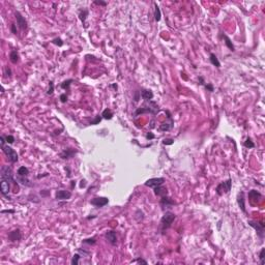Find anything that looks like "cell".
<instances>
[{"instance_id": "obj_22", "label": "cell", "mask_w": 265, "mask_h": 265, "mask_svg": "<svg viewBox=\"0 0 265 265\" xmlns=\"http://www.w3.org/2000/svg\"><path fill=\"white\" fill-rule=\"evenodd\" d=\"M209 60H210V63L212 65H214L215 68H221V62L219 61V59H217V57L215 56V54H213V53H211L210 55H209Z\"/></svg>"}, {"instance_id": "obj_52", "label": "cell", "mask_w": 265, "mask_h": 265, "mask_svg": "<svg viewBox=\"0 0 265 265\" xmlns=\"http://www.w3.org/2000/svg\"><path fill=\"white\" fill-rule=\"evenodd\" d=\"M111 87H113V88H114V89H115V90L117 89V85H116V84H112V85H111Z\"/></svg>"}, {"instance_id": "obj_5", "label": "cell", "mask_w": 265, "mask_h": 265, "mask_svg": "<svg viewBox=\"0 0 265 265\" xmlns=\"http://www.w3.org/2000/svg\"><path fill=\"white\" fill-rule=\"evenodd\" d=\"M0 178H5L13 181L15 184H18V181L14 178V174H13V170L9 166H2L1 170H0Z\"/></svg>"}, {"instance_id": "obj_28", "label": "cell", "mask_w": 265, "mask_h": 265, "mask_svg": "<svg viewBox=\"0 0 265 265\" xmlns=\"http://www.w3.org/2000/svg\"><path fill=\"white\" fill-rule=\"evenodd\" d=\"M224 39H225V43H226V46L228 47V49L230 50V51H234L235 48H234V46H233V43H232V41H231L230 38L228 37L227 35H224Z\"/></svg>"}, {"instance_id": "obj_20", "label": "cell", "mask_w": 265, "mask_h": 265, "mask_svg": "<svg viewBox=\"0 0 265 265\" xmlns=\"http://www.w3.org/2000/svg\"><path fill=\"white\" fill-rule=\"evenodd\" d=\"M249 198L251 199L252 202H253V201H256V202L258 203L260 201V199L262 198V195H261L258 191H256V189H252V191L249 192Z\"/></svg>"}, {"instance_id": "obj_36", "label": "cell", "mask_w": 265, "mask_h": 265, "mask_svg": "<svg viewBox=\"0 0 265 265\" xmlns=\"http://www.w3.org/2000/svg\"><path fill=\"white\" fill-rule=\"evenodd\" d=\"M4 138H5V141L7 144H13L15 142V137L11 135H6L4 136Z\"/></svg>"}, {"instance_id": "obj_43", "label": "cell", "mask_w": 265, "mask_h": 265, "mask_svg": "<svg viewBox=\"0 0 265 265\" xmlns=\"http://www.w3.org/2000/svg\"><path fill=\"white\" fill-rule=\"evenodd\" d=\"M6 141H5V138H4V136H1L0 137V146H3V145H5Z\"/></svg>"}, {"instance_id": "obj_12", "label": "cell", "mask_w": 265, "mask_h": 265, "mask_svg": "<svg viewBox=\"0 0 265 265\" xmlns=\"http://www.w3.org/2000/svg\"><path fill=\"white\" fill-rule=\"evenodd\" d=\"M16 20H17V25L19 26V28L21 30H26L27 29V22L25 20V18L20 14L19 11H16Z\"/></svg>"}, {"instance_id": "obj_11", "label": "cell", "mask_w": 265, "mask_h": 265, "mask_svg": "<svg viewBox=\"0 0 265 265\" xmlns=\"http://www.w3.org/2000/svg\"><path fill=\"white\" fill-rule=\"evenodd\" d=\"M109 203V199L106 197H96L93 198L91 201H90V204L93 205L94 207H104Z\"/></svg>"}, {"instance_id": "obj_14", "label": "cell", "mask_w": 265, "mask_h": 265, "mask_svg": "<svg viewBox=\"0 0 265 265\" xmlns=\"http://www.w3.org/2000/svg\"><path fill=\"white\" fill-rule=\"evenodd\" d=\"M70 197H72V193L70 191H66V189L57 191L56 194H55V198L57 200H68Z\"/></svg>"}, {"instance_id": "obj_7", "label": "cell", "mask_w": 265, "mask_h": 265, "mask_svg": "<svg viewBox=\"0 0 265 265\" xmlns=\"http://www.w3.org/2000/svg\"><path fill=\"white\" fill-rule=\"evenodd\" d=\"M248 224L251 226V227H253L256 230V232H257V235L259 236L261 239H262L263 237H264V229H265V224L262 222H256V221H249L248 222Z\"/></svg>"}, {"instance_id": "obj_16", "label": "cell", "mask_w": 265, "mask_h": 265, "mask_svg": "<svg viewBox=\"0 0 265 265\" xmlns=\"http://www.w3.org/2000/svg\"><path fill=\"white\" fill-rule=\"evenodd\" d=\"M237 203H238V206H239V208L242 210V212L246 213V199H244V192H240L239 194H238V196H237Z\"/></svg>"}, {"instance_id": "obj_4", "label": "cell", "mask_w": 265, "mask_h": 265, "mask_svg": "<svg viewBox=\"0 0 265 265\" xmlns=\"http://www.w3.org/2000/svg\"><path fill=\"white\" fill-rule=\"evenodd\" d=\"M231 187H232V179L228 178L227 180L221 182V183L216 187L215 192L219 196H223L224 194H228V193L230 192Z\"/></svg>"}, {"instance_id": "obj_51", "label": "cell", "mask_w": 265, "mask_h": 265, "mask_svg": "<svg viewBox=\"0 0 265 265\" xmlns=\"http://www.w3.org/2000/svg\"><path fill=\"white\" fill-rule=\"evenodd\" d=\"M199 80H200V84H201V85H204V81H203L202 77H200V78H199Z\"/></svg>"}, {"instance_id": "obj_9", "label": "cell", "mask_w": 265, "mask_h": 265, "mask_svg": "<svg viewBox=\"0 0 265 265\" xmlns=\"http://www.w3.org/2000/svg\"><path fill=\"white\" fill-rule=\"evenodd\" d=\"M160 204H161V206H162L163 210L166 211V210H168V209L172 208V207L175 205V202H174L171 198L168 197V196H164V197L161 198Z\"/></svg>"}, {"instance_id": "obj_45", "label": "cell", "mask_w": 265, "mask_h": 265, "mask_svg": "<svg viewBox=\"0 0 265 265\" xmlns=\"http://www.w3.org/2000/svg\"><path fill=\"white\" fill-rule=\"evenodd\" d=\"M140 96H141V93L139 91H136L135 93V100L136 102H138L139 100H140Z\"/></svg>"}, {"instance_id": "obj_19", "label": "cell", "mask_w": 265, "mask_h": 265, "mask_svg": "<svg viewBox=\"0 0 265 265\" xmlns=\"http://www.w3.org/2000/svg\"><path fill=\"white\" fill-rule=\"evenodd\" d=\"M154 194L157 196H159V197H164V196H168V189L167 187H165L164 185H159V187H154Z\"/></svg>"}, {"instance_id": "obj_40", "label": "cell", "mask_w": 265, "mask_h": 265, "mask_svg": "<svg viewBox=\"0 0 265 265\" xmlns=\"http://www.w3.org/2000/svg\"><path fill=\"white\" fill-rule=\"evenodd\" d=\"M132 262L139 263V264H145V265L147 264V261H145V260H143V259H141V258H138V259L134 260V261H132Z\"/></svg>"}, {"instance_id": "obj_32", "label": "cell", "mask_w": 265, "mask_h": 265, "mask_svg": "<svg viewBox=\"0 0 265 265\" xmlns=\"http://www.w3.org/2000/svg\"><path fill=\"white\" fill-rule=\"evenodd\" d=\"M81 258L80 254H75L73 256V259H72V264L73 265H78L79 264V259Z\"/></svg>"}, {"instance_id": "obj_21", "label": "cell", "mask_w": 265, "mask_h": 265, "mask_svg": "<svg viewBox=\"0 0 265 265\" xmlns=\"http://www.w3.org/2000/svg\"><path fill=\"white\" fill-rule=\"evenodd\" d=\"M140 93H141L142 98L145 100H151L152 98H153V92H152L151 90L142 89V91H141Z\"/></svg>"}, {"instance_id": "obj_49", "label": "cell", "mask_w": 265, "mask_h": 265, "mask_svg": "<svg viewBox=\"0 0 265 265\" xmlns=\"http://www.w3.org/2000/svg\"><path fill=\"white\" fill-rule=\"evenodd\" d=\"M2 213H5V212H9V213H13V212H15L14 210H2L1 211Z\"/></svg>"}, {"instance_id": "obj_10", "label": "cell", "mask_w": 265, "mask_h": 265, "mask_svg": "<svg viewBox=\"0 0 265 265\" xmlns=\"http://www.w3.org/2000/svg\"><path fill=\"white\" fill-rule=\"evenodd\" d=\"M166 181V179L164 178V177H157V178H150L148 179L146 182H145V187H152V189H154V187H159V185H162V184H164Z\"/></svg>"}, {"instance_id": "obj_17", "label": "cell", "mask_w": 265, "mask_h": 265, "mask_svg": "<svg viewBox=\"0 0 265 265\" xmlns=\"http://www.w3.org/2000/svg\"><path fill=\"white\" fill-rule=\"evenodd\" d=\"M22 238V234L20 229H16V230L11 231L8 234V239L11 241V242H15V241H19Z\"/></svg>"}, {"instance_id": "obj_2", "label": "cell", "mask_w": 265, "mask_h": 265, "mask_svg": "<svg viewBox=\"0 0 265 265\" xmlns=\"http://www.w3.org/2000/svg\"><path fill=\"white\" fill-rule=\"evenodd\" d=\"M175 219H176V215L173 212H171V211H166L165 214H164L163 217L161 219L159 230L164 234V233L172 226V224H173V222L175 221Z\"/></svg>"}, {"instance_id": "obj_35", "label": "cell", "mask_w": 265, "mask_h": 265, "mask_svg": "<svg viewBox=\"0 0 265 265\" xmlns=\"http://www.w3.org/2000/svg\"><path fill=\"white\" fill-rule=\"evenodd\" d=\"M53 92H54V82L50 81L49 82V90H48V92H47V94L52 95L53 94Z\"/></svg>"}, {"instance_id": "obj_13", "label": "cell", "mask_w": 265, "mask_h": 265, "mask_svg": "<svg viewBox=\"0 0 265 265\" xmlns=\"http://www.w3.org/2000/svg\"><path fill=\"white\" fill-rule=\"evenodd\" d=\"M105 237H106V239H107V241H108L110 244H112V246H116L117 234H116L115 231H113V230L107 231L106 234H105Z\"/></svg>"}, {"instance_id": "obj_31", "label": "cell", "mask_w": 265, "mask_h": 265, "mask_svg": "<svg viewBox=\"0 0 265 265\" xmlns=\"http://www.w3.org/2000/svg\"><path fill=\"white\" fill-rule=\"evenodd\" d=\"M264 253H265V249L264 248H262L261 249V251H260V253H259V259H260V264L261 265H263L265 263V261H264Z\"/></svg>"}, {"instance_id": "obj_47", "label": "cell", "mask_w": 265, "mask_h": 265, "mask_svg": "<svg viewBox=\"0 0 265 265\" xmlns=\"http://www.w3.org/2000/svg\"><path fill=\"white\" fill-rule=\"evenodd\" d=\"M146 138L149 139V140H151V139H154V135L153 134H151V132H148L146 135Z\"/></svg>"}, {"instance_id": "obj_1", "label": "cell", "mask_w": 265, "mask_h": 265, "mask_svg": "<svg viewBox=\"0 0 265 265\" xmlns=\"http://www.w3.org/2000/svg\"><path fill=\"white\" fill-rule=\"evenodd\" d=\"M160 111V108L155 102H152V100H145V103L142 107L138 108L134 113V117L139 116L140 114H144V113H150L152 115H157Z\"/></svg>"}, {"instance_id": "obj_33", "label": "cell", "mask_w": 265, "mask_h": 265, "mask_svg": "<svg viewBox=\"0 0 265 265\" xmlns=\"http://www.w3.org/2000/svg\"><path fill=\"white\" fill-rule=\"evenodd\" d=\"M52 43H54V45H56V46H58V47H62L63 46V41L60 37L54 38V39L52 41Z\"/></svg>"}, {"instance_id": "obj_29", "label": "cell", "mask_w": 265, "mask_h": 265, "mask_svg": "<svg viewBox=\"0 0 265 265\" xmlns=\"http://www.w3.org/2000/svg\"><path fill=\"white\" fill-rule=\"evenodd\" d=\"M74 80L73 79H68V80H65V81H63L62 83H61V88L64 90H68L70 89V84L73 83Z\"/></svg>"}, {"instance_id": "obj_34", "label": "cell", "mask_w": 265, "mask_h": 265, "mask_svg": "<svg viewBox=\"0 0 265 265\" xmlns=\"http://www.w3.org/2000/svg\"><path fill=\"white\" fill-rule=\"evenodd\" d=\"M83 242H84V244H91V246H93V244H95L96 240H95V237L86 238V239H84V240H83Z\"/></svg>"}, {"instance_id": "obj_50", "label": "cell", "mask_w": 265, "mask_h": 265, "mask_svg": "<svg viewBox=\"0 0 265 265\" xmlns=\"http://www.w3.org/2000/svg\"><path fill=\"white\" fill-rule=\"evenodd\" d=\"M41 195H43V196L49 195V192H48V191H47V192H41Z\"/></svg>"}, {"instance_id": "obj_26", "label": "cell", "mask_w": 265, "mask_h": 265, "mask_svg": "<svg viewBox=\"0 0 265 265\" xmlns=\"http://www.w3.org/2000/svg\"><path fill=\"white\" fill-rule=\"evenodd\" d=\"M102 117H103L104 119H107V120H110V119L113 118V112L111 111V109H105L103 111V113H102Z\"/></svg>"}, {"instance_id": "obj_37", "label": "cell", "mask_w": 265, "mask_h": 265, "mask_svg": "<svg viewBox=\"0 0 265 265\" xmlns=\"http://www.w3.org/2000/svg\"><path fill=\"white\" fill-rule=\"evenodd\" d=\"M102 115H98V116H95V118H94V120H91L90 121V124H93V125H95V124H98L100 122V120H102Z\"/></svg>"}, {"instance_id": "obj_46", "label": "cell", "mask_w": 265, "mask_h": 265, "mask_svg": "<svg viewBox=\"0 0 265 265\" xmlns=\"http://www.w3.org/2000/svg\"><path fill=\"white\" fill-rule=\"evenodd\" d=\"M11 31H13V33H14V34H17L16 24H11Z\"/></svg>"}, {"instance_id": "obj_24", "label": "cell", "mask_w": 265, "mask_h": 265, "mask_svg": "<svg viewBox=\"0 0 265 265\" xmlns=\"http://www.w3.org/2000/svg\"><path fill=\"white\" fill-rule=\"evenodd\" d=\"M9 60H11L14 64H16V63L19 61V54H18V51H17V50H13V51L9 53Z\"/></svg>"}, {"instance_id": "obj_48", "label": "cell", "mask_w": 265, "mask_h": 265, "mask_svg": "<svg viewBox=\"0 0 265 265\" xmlns=\"http://www.w3.org/2000/svg\"><path fill=\"white\" fill-rule=\"evenodd\" d=\"M81 182H82V183L80 184V187H84L85 185H86V181H85V180H82Z\"/></svg>"}, {"instance_id": "obj_27", "label": "cell", "mask_w": 265, "mask_h": 265, "mask_svg": "<svg viewBox=\"0 0 265 265\" xmlns=\"http://www.w3.org/2000/svg\"><path fill=\"white\" fill-rule=\"evenodd\" d=\"M88 9H86V8H83V9H81V11H79V18H80V20H81L83 23H85V21H86V18L88 17Z\"/></svg>"}, {"instance_id": "obj_18", "label": "cell", "mask_w": 265, "mask_h": 265, "mask_svg": "<svg viewBox=\"0 0 265 265\" xmlns=\"http://www.w3.org/2000/svg\"><path fill=\"white\" fill-rule=\"evenodd\" d=\"M16 180L18 181V183L24 185V187H32V183L30 182V180L28 179V176H19L17 175Z\"/></svg>"}, {"instance_id": "obj_42", "label": "cell", "mask_w": 265, "mask_h": 265, "mask_svg": "<svg viewBox=\"0 0 265 265\" xmlns=\"http://www.w3.org/2000/svg\"><path fill=\"white\" fill-rule=\"evenodd\" d=\"M205 85V88L208 91H210V92H212L214 90V88H213V86H212V84H204Z\"/></svg>"}, {"instance_id": "obj_38", "label": "cell", "mask_w": 265, "mask_h": 265, "mask_svg": "<svg viewBox=\"0 0 265 265\" xmlns=\"http://www.w3.org/2000/svg\"><path fill=\"white\" fill-rule=\"evenodd\" d=\"M11 76V70L8 66H6V68H4V77L5 78H9V77Z\"/></svg>"}, {"instance_id": "obj_6", "label": "cell", "mask_w": 265, "mask_h": 265, "mask_svg": "<svg viewBox=\"0 0 265 265\" xmlns=\"http://www.w3.org/2000/svg\"><path fill=\"white\" fill-rule=\"evenodd\" d=\"M11 183H14V182L11 181V180H8V179L0 178V192H1L2 196L8 198V199H11V197L8 196V194H9V192H11Z\"/></svg>"}, {"instance_id": "obj_3", "label": "cell", "mask_w": 265, "mask_h": 265, "mask_svg": "<svg viewBox=\"0 0 265 265\" xmlns=\"http://www.w3.org/2000/svg\"><path fill=\"white\" fill-rule=\"evenodd\" d=\"M1 149H2L3 153L5 154L6 157H7V160L9 161V162L13 163V164L18 162L19 157H18V153H17V151L15 149H13L11 146H8V145H3V146H1Z\"/></svg>"}, {"instance_id": "obj_23", "label": "cell", "mask_w": 265, "mask_h": 265, "mask_svg": "<svg viewBox=\"0 0 265 265\" xmlns=\"http://www.w3.org/2000/svg\"><path fill=\"white\" fill-rule=\"evenodd\" d=\"M154 20L157 22L161 21V18H162V13H161V9L157 5V3L154 2Z\"/></svg>"}, {"instance_id": "obj_41", "label": "cell", "mask_w": 265, "mask_h": 265, "mask_svg": "<svg viewBox=\"0 0 265 265\" xmlns=\"http://www.w3.org/2000/svg\"><path fill=\"white\" fill-rule=\"evenodd\" d=\"M68 100V95H66V93H62V94L60 95V102L61 103H65Z\"/></svg>"}, {"instance_id": "obj_44", "label": "cell", "mask_w": 265, "mask_h": 265, "mask_svg": "<svg viewBox=\"0 0 265 265\" xmlns=\"http://www.w3.org/2000/svg\"><path fill=\"white\" fill-rule=\"evenodd\" d=\"M94 4H96V5H102V6H106L107 5V3L106 2H103V1H94Z\"/></svg>"}, {"instance_id": "obj_39", "label": "cell", "mask_w": 265, "mask_h": 265, "mask_svg": "<svg viewBox=\"0 0 265 265\" xmlns=\"http://www.w3.org/2000/svg\"><path fill=\"white\" fill-rule=\"evenodd\" d=\"M173 143H174L173 139H165V140L163 141V144H164V145H172Z\"/></svg>"}, {"instance_id": "obj_30", "label": "cell", "mask_w": 265, "mask_h": 265, "mask_svg": "<svg viewBox=\"0 0 265 265\" xmlns=\"http://www.w3.org/2000/svg\"><path fill=\"white\" fill-rule=\"evenodd\" d=\"M244 146L246 147V148H254L255 147V143L252 141V139L250 138V137H248L246 140V142H244Z\"/></svg>"}, {"instance_id": "obj_25", "label": "cell", "mask_w": 265, "mask_h": 265, "mask_svg": "<svg viewBox=\"0 0 265 265\" xmlns=\"http://www.w3.org/2000/svg\"><path fill=\"white\" fill-rule=\"evenodd\" d=\"M17 175L19 176H28L29 175V169L25 166H21L17 171Z\"/></svg>"}, {"instance_id": "obj_8", "label": "cell", "mask_w": 265, "mask_h": 265, "mask_svg": "<svg viewBox=\"0 0 265 265\" xmlns=\"http://www.w3.org/2000/svg\"><path fill=\"white\" fill-rule=\"evenodd\" d=\"M166 113L168 114V121L163 122L162 124L157 127V130H160V132H168V130H172L173 126H174V121H173V119H172V116H171L170 112L166 111Z\"/></svg>"}, {"instance_id": "obj_15", "label": "cell", "mask_w": 265, "mask_h": 265, "mask_svg": "<svg viewBox=\"0 0 265 265\" xmlns=\"http://www.w3.org/2000/svg\"><path fill=\"white\" fill-rule=\"evenodd\" d=\"M76 153H77L76 149L68 148V149H65V150H63V151L60 153V157L63 159V160H68V159H70V157H73Z\"/></svg>"}]
</instances>
